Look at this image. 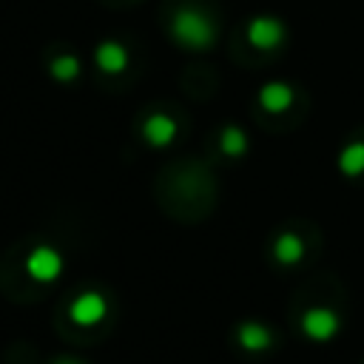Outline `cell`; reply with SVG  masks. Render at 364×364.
Returning <instances> with one entry per match:
<instances>
[{
  "instance_id": "30bf717a",
  "label": "cell",
  "mask_w": 364,
  "mask_h": 364,
  "mask_svg": "<svg viewBox=\"0 0 364 364\" xmlns=\"http://www.w3.org/2000/svg\"><path fill=\"white\" fill-rule=\"evenodd\" d=\"M273 256L282 264H296L304 256V242L296 233H279L273 242Z\"/></svg>"
},
{
  "instance_id": "6da1fadb",
  "label": "cell",
  "mask_w": 364,
  "mask_h": 364,
  "mask_svg": "<svg viewBox=\"0 0 364 364\" xmlns=\"http://www.w3.org/2000/svg\"><path fill=\"white\" fill-rule=\"evenodd\" d=\"M171 31H173L176 43H182L185 48H193V51H205V48H210L213 40H216V26H213V20H210L205 11L193 9V6L176 9L173 23H171Z\"/></svg>"
},
{
  "instance_id": "8fae6325",
  "label": "cell",
  "mask_w": 364,
  "mask_h": 364,
  "mask_svg": "<svg viewBox=\"0 0 364 364\" xmlns=\"http://www.w3.org/2000/svg\"><path fill=\"white\" fill-rule=\"evenodd\" d=\"M338 168L344 176H358L364 173V142H350L338 154Z\"/></svg>"
},
{
  "instance_id": "277c9868",
  "label": "cell",
  "mask_w": 364,
  "mask_h": 364,
  "mask_svg": "<svg viewBox=\"0 0 364 364\" xmlns=\"http://www.w3.org/2000/svg\"><path fill=\"white\" fill-rule=\"evenodd\" d=\"M105 313H108V304H105V299H102L100 293H94V290L80 293V296L71 301V307H68L71 321L80 324V327H94V324H100V321L105 318Z\"/></svg>"
},
{
  "instance_id": "3957f363",
  "label": "cell",
  "mask_w": 364,
  "mask_h": 364,
  "mask_svg": "<svg viewBox=\"0 0 364 364\" xmlns=\"http://www.w3.org/2000/svg\"><path fill=\"white\" fill-rule=\"evenodd\" d=\"M301 330L307 338L313 341H330L338 336L341 330V318L336 310L330 307H310L304 316H301Z\"/></svg>"
},
{
  "instance_id": "7a4b0ae2",
  "label": "cell",
  "mask_w": 364,
  "mask_h": 364,
  "mask_svg": "<svg viewBox=\"0 0 364 364\" xmlns=\"http://www.w3.org/2000/svg\"><path fill=\"white\" fill-rule=\"evenodd\" d=\"M26 273L34 282H43V284L60 279V273H63V256H60V250H54L48 245H37L28 253V259H26Z\"/></svg>"
},
{
  "instance_id": "5b68a950",
  "label": "cell",
  "mask_w": 364,
  "mask_h": 364,
  "mask_svg": "<svg viewBox=\"0 0 364 364\" xmlns=\"http://www.w3.org/2000/svg\"><path fill=\"white\" fill-rule=\"evenodd\" d=\"M282 37H284V26L276 17L262 14V17H253L247 26V40L256 48H276L282 43Z\"/></svg>"
},
{
  "instance_id": "52a82bcc",
  "label": "cell",
  "mask_w": 364,
  "mask_h": 364,
  "mask_svg": "<svg viewBox=\"0 0 364 364\" xmlns=\"http://www.w3.org/2000/svg\"><path fill=\"white\" fill-rule=\"evenodd\" d=\"M142 136H145L148 145H154V148H165V145H171V142L176 139V122H173L168 114H154V117L145 119V125H142Z\"/></svg>"
},
{
  "instance_id": "8992f818",
  "label": "cell",
  "mask_w": 364,
  "mask_h": 364,
  "mask_svg": "<svg viewBox=\"0 0 364 364\" xmlns=\"http://www.w3.org/2000/svg\"><path fill=\"white\" fill-rule=\"evenodd\" d=\"M94 63H97V68L105 71V74H119V71H125V65H128V51H125V46L117 43V40H102V43L97 46V51H94Z\"/></svg>"
},
{
  "instance_id": "4fadbf2b",
  "label": "cell",
  "mask_w": 364,
  "mask_h": 364,
  "mask_svg": "<svg viewBox=\"0 0 364 364\" xmlns=\"http://www.w3.org/2000/svg\"><path fill=\"white\" fill-rule=\"evenodd\" d=\"M77 74H80V60H77L74 54H63V57H57V60L51 63V77L60 80V82H68V80H74Z\"/></svg>"
},
{
  "instance_id": "9c48e42d",
  "label": "cell",
  "mask_w": 364,
  "mask_h": 364,
  "mask_svg": "<svg viewBox=\"0 0 364 364\" xmlns=\"http://www.w3.org/2000/svg\"><path fill=\"white\" fill-rule=\"evenodd\" d=\"M293 88L287 85V82H267V85H262V91H259V102H262V108H267L270 114H279V111H284V108H290L293 105Z\"/></svg>"
},
{
  "instance_id": "5bb4252c",
  "label": "cell",
  "mask_w": 364,
  "mask_h": 364,
  "mask_svg": "<svg viewBox=\"0 0 364 364\" xmlns=\"http://www.w3.org/2000/svg\"><path fill=\"white\" fill-rule=\"evenodd\" d=\"M54 364H82V361H77V358H57Z\"/></svg>"
},
{
  "instance_id": "ba28073f",
  "label": "cell",
  "mask_w": 364,
  "mask_h": 364,
  "mask_svg": "<svg viewBox=\"0 0 364 364\" xmlns=\"http://www.w3.org/2000/svg\"><path fill=\"white\" fill-rule=\"evenodd\" d=\"M236 338H239L242 350H247V353H264V350L273 347V333L262 321H245V324H239Z\"/></svg>"
},
{
  "instance_id": "7c38bea8",
  "label": "cell",
  "mask_w": 364,
  "mask_h": 364,
  "mask_svg": "<svg viewBox=\"0 0 364 364\" xmlns=\"http://www.w3.org/2000/svg\"><path fill=\"white\" fill-rule=\"evenodd\" d=\"M219 145L228 156H245L247 154V134L239 125H225V131L219 136Z\"/></svg>"
}]
</instances>
